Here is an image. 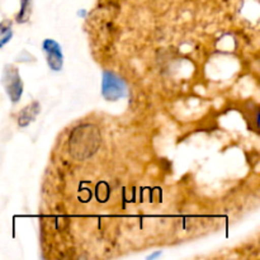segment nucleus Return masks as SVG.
Here are the masks:
<instances>
[{"label":"nucleus","mask_w":260,"mask_h":260,"mask_svg":"<svg viewBox=\"0 0 260 260\" xmlns=\"http://www.w3.org/2000/svg\"><path fill=\"white\" fill-rule=\"evenodd\" d=\"M102 94L107 101H118L126 94V84L118 75L112 71H104Z\"/></svg>","instance_id":"nucleus-2"},{"label":"nucleus","mask_w":260,"mask_h":260,"mask_svg":"<svg viewBox=\"0 0 260 260\" xmlns=\"http://www.w3.org/2000/svg\"><path fill=\"white\" fill-rule=\"evenodd\" d=\"M12 36V23H10V20L7 19L3 20V22L0 23V47L4 46L7 42H9Z\"/></svg>","instance_id":"nucleus-5"},{"label":"nucleus","mask_w":260,"mask_h":260,"mask_svg":"<svg viewBox=\"0 0 260 260\" xmlns=\"http://www.w3.org/2000/svg\"><path fill=\"white\" fill-rule=\"evenodd\" d=\"M41 112V106L38 102H32L29 106H27L25 108H23L19 112V116H18V126L19 127H27L28 124L32 123L36 119V117L38 116V113Z\"/></svg>","instance_id":"nucleus-4"},{"label":"nucleus","mask_w":260,"mask_h":260,"mask_svg":"<svg viewBox=\"0 0 260 260\" xmlns=\"http://www.w3.org/2000/svg\"><path fill=\"white\" fill-rule=\"evenodd\" d=\"M2 83L4 85L5 91L9 95L13 103H18L23 93V81L19 76V71L12 65H7L3 71Z\"/></svg>","instance_id":"nucleus-1"},{"label":"nucleus","mask_w":260,"mask_h":260,"mask_svg":"<svg viewBox=\"0 0 260 260\" xmlns=\"http://www.w3.org/2000/svg\"><path fill=\"white\" fill-rule=\"evenodd\" d=\"M30 12H32V0H22V9L17 15L18 23H25L29 19Z\"/></svg>","instance_id":"nucleus-6"},{"label":"nucleus","mask_w":260,"mask_h":260,"mask_svg":"<svg viewBox=\"0 0 260 260\" xmlns=\"http://www.w3.org/2000/svg\"><path fill=\"white\" fill-rule=\"evenodd\" d=\"M43 51L46 53V61L47 65L50 66L51 70L60 71L62 69L63 58L61 47L56 41L46 40L43 41Z\"/></svg>","instance_id":"nucleus-3"}]
</instances>
